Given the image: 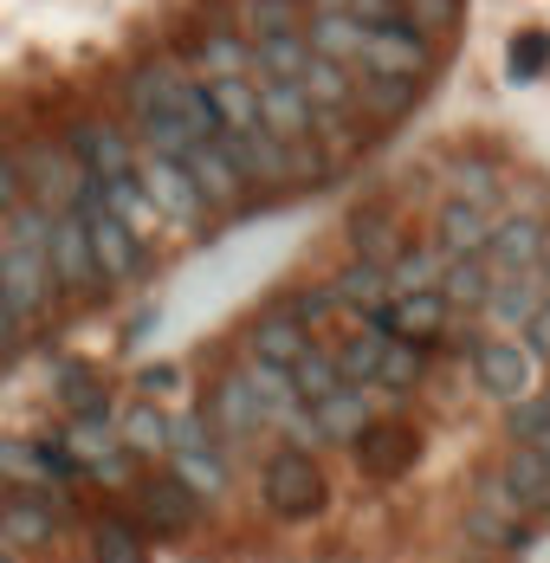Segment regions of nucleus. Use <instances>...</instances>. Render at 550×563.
Here are the masks:
<instances>
[{
  "label": "nucleus",
  "instance_id": "c85d7f7f",
  "mask_svg": "<svg viewBox=\"0 0 550 563\" xmlns=\"http://www.w3.org/2000/svg\"><path fill=\"white\" fill-rule=\"evenodd\" d=\"M195 78H246L253 71V40H240V33H208L195 58H182Z\"/></svg>",
  "mask_w": 550,
  "mask_h": 563
},
{
  "label": "nucleus",
  "instance_id": "bb28decb",
  "mask_svg": "<svg viewBox=\"0 0 550 563\" xmlns=\"http://www.w3.org/2000/svg\"><path fill=\"white\" fill-rule=\"evenodd\" d=\"M91 188H98V201H105V208H110V214H117L123 227H130L136 240H150V233L163 227V214L150 208V195H143L136 169H130V175H110V181H91Z\"/></svg>",
  "mask_w": 550,
  "mask_h": 563
},
{
  "label": "nucleus",
  "instance_id": "412c9836",
  "mask_svg": "<svg viewBox=\"0 0 550 563\" xmlns=\"http://www.w3.org/2000/svg\"><path fill=\"white\" fill-rule=\"evenodd\" d=\"M498 486L512 493V506L525 518H550V466L531 448H512L498 460Z\"/></svg>",
  "mask_w": 550,
  "mask_h": 563
},
{
  "label": "nucleus",
  "instance_id": "603ef678",
  "mask_svg": "<svg viewBox=\"0 0 550 563\" xmlns=\"http://www.w3.org/2000/svg\"><path fill=\"white\" fill-rule=\"evenodd\" d=\"M538 279H544V291H550V246H544V260H538Z\"/></svg>",
  "mask_w": 550,
  "mask_h": 563
},
{
  "label": "nucleus",
  "instance_id": "4c0bfd02",
  "mask_svg": "<svg viewBox=\"0 0 550 563\" xmlns=\"http://www.w3.org/2000/svg\"><path fill=\"white\" fill-rule=\"evenodd\" d=\"M278 33H305L292 0H240V40H278Z\"/></svg>",
  "mask_w": 550,
  "mask_h": 563
},
{
  "label": "nucleus",
  "instance_id": "864d4df0",
  "mask_svg": "<svg viewBox=\"0 0 550 563\" xmlns=\"http://www.w3.org/2000/svg\"><path fill=\"white\" fill-rule=\"evenodd\" d=\"M0 563H20V558H13V551H7V544H0Z\"/></svg>",
  "mask_w": 550,
  "mask_h": 563
},
{
  "label": "nucleus",
  "instance_id": "c756f323",
  "mask_svg": "<svg viewBox=\"0 0 550 563\" xmlns=\"http://www.w3.org/2000/svg\"><path fill=\"white\" fill-rule=\"evenodd\" d=\"M330 298H337V311L370 318V311L388 298V273H383V266H370V260H350V266L330 279Z\"/></svg>",
  "mask_w": 550,
  "mask_h": 563
},
{
  "label": "nucleus",
  "instance_id": "a18cd8bd",
  "mask_svg": "<svg viewBox=\"0 0 550 563\" xmlns=\"http://www.w3.org/2000/svg\"><path fill=\"white\" fill-rule=\"evenodd\" d=\"M343 13H350V20H363V26H402V33H408L402 0H343Z\"/></svg>",
  "mask_w": 550,
  "mask_h": 563
},
{
  "label": "nucleus",
  "instance_id": "f257e3e1",
  "mask_svg": "<svg viewBox=\"0 0 550 563\" xmlns=\"http://www.w3.org/2000/svg\"><path fill=\"white\" fill-rule=\"evenodd\" d=\"M330 499L324 486V466H318V453L311 448H278L266 453V466H260V506L285 518V525H305V518H318Z\"/></svg>",
  "mask_w": 550,
  "mask_h": 563
},
{
  "label": "nucleus",
  "instance_id": "a211bd4d",
  "mask_svg": "<svg viewBox=\"0 0 550 563\" xmlns=\"http://www.w3.org/2000/svg\"><path fill=\"white\" fill-rule=\"evenodd\" d=\"M493 227H498V208L447 195V201H440V221H435V253L440 260H473V253H486Z\"/></svg>",
  "mask_w": 550,
  "mask_h": 563
},
{
  "label": "nucleus",
  "instance_id": "e433bc0d",
  "mask_svg": "<svg viewBox=\"0 0 550 563\" xmlns=\"http://www.w3.org/2000/svg\"><path fill=\"white\" fill-rule=\"evenodd\" d=\"M383 273H388V291H435L440 273H447V260H440L435 246H402Z\"/></svg>",
  "mask_w": 550,
  "mask_h": 563
},
{
  "label": "nucleus",
  "instance_id": "39448f33",
  "mask_svg": "<svg viewBox=\"0 0 550 563\" xmlns=\"http://www.w3.org/2000/svg\"><path fill=\"white\" fill-rule=\"evenodd\" d=\"M58 448L72 453L78 479H98V486H110V493L136 479V460L117 448V434H110V415H72V421L58 428Z\"/></svg>",
  "mask_w": 550,
  "mask_h": 563
},
{
  "label": "nucleus",
  "instance_id": "8fccbe9b",
  "mask_svg": "<svg viewBox=\"0 0 550 563\" xmlns=\"http://www.w3.org/2000/svg\"><path fill=\"white\" fill-rule=\"evenodd\" d=\"M20 338V324H13V305H7V291H0V343Z\"/></svg>",
  "mask_w": 550,
  "mask_h": 563
},
{
  "label": "nucleus",
  "instance_id": "2eb2a0df",
  "mask_svg": "<svg viewBox=\"0 0 550 563\" xmlns=\"http://www.w3.org/2000/svg\"><path fill=\"white\" fill-rule=\"evenodd\" d=\"M473 376L493 401H518V395L538 389V356L512 338H480L473 343Z\"/></svg>",
  "mask_w": 550,
  "mask_h": 563
},
{
  "label": "nucleus",
  "instance_id": "cd10ccee",
  "mask_svg": "<svg viewBox=\"0 0 550 563\" xmlns=\"http://www.w3.org/2000/svg\"><path fill=\"white\" fill-rule=\"evenodd\" d=\"M201 91H208V104H215V117H220V136L260 130V98H253L246 78H201Z\"/></svg>",
  "mask_w": 550,
  "mask_h": 563
},
{
  "label": "nucleus",
  "instance_id": "20e7f679",
  "mask_svg": "<svg viewBox=\"0 0 550 563\" xmlns=\"http://www.w3.org/2000/svg\"><path fill=\"white\" fill-rule=\"evenodd\" d=\"M201 499L175 479V473H136L130 479V518L143 538H188L201 525Z\"/></svg>",
  "mask_w": 550,
  "mask_h": 563
},
{
  "label": "nucleus",
  "instance_id": "9d476101",
  "mask_svg": "<svg viewBox=\"0 0 550 563\" xmlns=\"http://www.w3.org/2000/svg\"><path fill=\"white\" fill-rule=\"evenodd\" d=\"M20 175H26V201L46 208V214H65L78 201V188H85V169H78V156L65 143H33L20 156Z\"/></svg>",
  "mask_w": 550,
  "mask_h": 563
},
{
  "label": "nucleus",
  "instance_id": "c03bdc74",
  "mask_svg": "<svg viewBox=\"0 0 550 563\" xmlns=\"http://www.w3.org/2000/svg\"><path fill=\"white\" fill-rule=\"evenodd\" d=\"M285 311H292L305 331H318L330 311H337V298H330V285H305V291H292V298H285Z\"/></svg>",
  "mask_w": 550,
  "mask_h": 563
},
{
  "label": "nucleus",
  "instance_id": "dca6fc26",
  "mask_svg": "<svg viewBox=\"0 0 550 563\" xmlns=\"http://www.w3.org/2000/svg\"><path fill=\"white\" fill-rule=\"evenodd\" d=\"M246 85H253V98H260V130L278 136V143H311V130H318V111L305 104V91L298 85H285L273 71H246Z\"/></svg>",
  "mask_w": 550,
  "mask_h": 563
},
{
  "label": "nucleus",
  "instance_id": "37998d69",
  "mask_svg": "<svg viewBox=\"0 0 550 563\" xmlns=\"http://www.w3.org/2000/svg\"><path fill=\"white\" fill-rule=\"evenodd\" d=\"M544 65H550V33H544V26L512 33V58H505V71H512V78H538Z\"/></svg>",
  "mask_w": 550,
  "mask_h": 563
},
{
  "label": "nucleus",
  "instance_id": "3c124183",
  "mask_svg": "<svg viewBox=\"0 0 550 563\" xmlns=\"http://www.w3.org/2000/svg\"><path fill=\"white\" fill-rule=\"evenodd\" d=\"M531 453H538V460H544V466H550V428H544V434H538V441H531Z\"/></svg>",
  "mask_w": 550,
  "mask_h": 563
},
{
  "label": "nucleus",
  "instance_id": "f704fd0d",
  "mask_svg": "<svg viewBox=\"0 0 550 563\" xmlns=\"http://www.w3.org/2000/svg\"><path fill=\"white\" fill-rule=\"evenodd\" d=\"M91 563H150V544H143L136 518H98V531H91Z\"/></svg>",
  "mask_w": 550,
  "mask_h": 563
},
{
  "label": "nucleus",
  "instance_id": "0eeeda50",
  "mask_svg": "<svg viewBox=\"0 0 550 563\" xmlns=\"http://www.w3.org/2000/svg\"><path fill=\"white\" fill-rule=\"evenodd\" d=\"M65 538V499L58 493H0V544L13 558H40Z\"/></svg>",
  "mask_w": 550,
  "mask_h": 563
},
{
  "label": "nucleus",
  "instance_id": "7ed1b4c3",
  "mask_svg": "<svg viewBox=\"0 0 550 563\" xmlns=\"http://www.w3.org/2000/svg\"><path fill=\"white\" fill-rule=\"evenodd\" d=\"M168 473H175L201 506H215L220 493H227V448L208 434L201 415H168Z\"/></svg>",
  "mask_w": 550,
  "mask_h": 563
},
{
  "label": "nucleus",
  "instance_id": "49530a36",
  "mask_svg": "<svg viewBox=\"0 0 550 563\" xmlns=\"http://www.w3.org/2000/svg\"><path fill=\"white\" fill-rule=\"evenodd\" d=\"M26 201V175H20V156L0 143V214H13Z\"/></svg>",
  "mask_w": 550,
  "mask_h": 563
},
{
  "label": "nucleus",
  "instance_id": "ea45409f",
  "mask_svg": "<svg viewBox=\"0 0 550 563\" xmlns=\"http://www.w3.org/2000/svg\"><path fill=\"white\" fill-rule=\"evenodd\" d=\"M544 428H550V389H531V395H518V401H505V434H512V448H531Z\"/></svg>",
  "mask_w": 550,
  "mask_h": 563
},
{
  "label": "nucleus",
  "instance_id": "72a5a7b5",
  "mask_svg": "<svg viewBox=\"0 0 550 563\" xmlns=\"http://www.w3.org/2000/svg\"><path fill=\"white\" fill-rule=\"evenodd\" d=\"M350 246H356V260L388 266V260L402 253V227H395V214H383V208H363V214H350Z\"/></svg>",
  "mask_w": 550,
  "mask_h": 563
},
{
  "label": "nucleus",
  "instance_id": "5701e85b",
  "mask_svg": "<svg viewBox=\"0 0 550 563\" xmlns=\"http://www.w3.org/2000/svg\"><path fill=\"white\" fill-rule=\"evenodd\" d=\"M110 434H117V448L130 453V460H163L168 453V415L156 401H130V408L110 415Z\"/></svg>",
  "mask_w": 550,
  "mask_h": 563
},
{
  "label": "nucleus",
  "instance_id": "6e6d98bb",
  "mask_svg": "<svg viewBox=\"0 0 550 563\" xmlns=\"http://www.w3.org/2000/svg\"><path fill=\"white\" fill-rule=\"evenodd\" d=\"M0 493H7V479H0Z\"/></svg>",
  "mask_w": 550,
  "mask_h": 563
},
{
  "label": "nucleus",
  "instance_id": "4468645a",
  "mask_svg": "<svg viewBox=\"0 0 550 563\" xmlns=\"http://www.w3.org/2000/svg\"><path fill=\"white\" fill-rule=\"evenodd\" d=\"M370 324L376 331H388V338H402V343H440L447 338V324H453V311L440 305V291H388L383 305L370 311Z\"/></svg>",
  "mask_w": 550,
  "mask_h": 563
},
{
  "label": "nucleus",
  "instance_id": "6ab92c4d",
  "mask_svg": "<svg viewBox=\"0 0 550 563\" xmlns=\"http://www.w3.org/2000/svg\"><path fill=\"white\" fill-rule=\"evenodd\" d=\"M182 169H188V181H195V195H201V208H233L240 195H246V181H240V169H233V156H227V143H195L188 156H182Z\"/></svg>",
  "mask_w": 550,
  "mask_h": 563
},
{
  "label": "nucleus",
  "instance_id": "423d86ee",
  "mask_svg": "<svg viewBox=\"0 0 550 563\" xmlns=\"http://www.w3.org/2000/svg\"><path fill=\"white\" fill-rule=\"evenodd\" d=\"M195 415L208 421V434H215L220 448H246V441H260V434H266V408H260V395L246 389L240 363H233V369H220L215 383H208V401H201Z\"/></svg>",
  "mask_w": 550,
  "mask_h": 563
},
{
  "label": "nucleus",
  "instance_id": "79ce46f5",
  "mask_svg": "<svg viewBox=\"0 0 550 563\" xmlns=\"http://www.w3.org/2000/svg\"><path fill=\"white\" fill-rule=\"evenodd\" d=\"M447 188L460 195V201H486L498 208V175L480 163V156H460V163H447Z\"/></svg>",
  "mask_w": 550,
  "mask_h": 563
},
{
  "label": "nucleus",
  "instance_id": "de8ad7c7",
  "mask_svg": "<svg viewBox=\"0 0 550 563\" xmlns=\"http://www.w3.org/2000/svg\"><path fill=\"white\" fill-rule=\"evenodd\" d=\"M525 350L531 356H550V298L531 311V324H525Z\"/></svg>",
  "mask_w": 550,
  "mask_h": 563
},
{
  "label": "nucleus",
  "instance_id": "2f4dec72",
  "mask_svg": "<svg viewBox=\"0 0 550 563\" xmlns=\"http://www.w3.org/2000/svg\"><path fill=\"white\" fill-rule=\"evenodd\" d=\"M415 98H421V78H363V71H356V104L376 117V123L408 117L415 111Z\"/></svg>",
  "mask_w": 550,
  "mask_h": 563
},
{
  "label": "nucleus",
  "instance_id": "aec40b11",
  "mask_svg": "<svg viewBox=\"0 0 550 563\" xmlns=\"http://www.w3.org/2000/svg\"><path fill=\"white\" fill-rule=\"evenodd\" d=\"M311 421H318V441H356L363 434V421H376V401L370 389H356V383H337L324 401H311Z\"/></svg>",
  "mask_w": 550,
  "mask_h": 563
},
{
  "label": "nucleus",
  "instance_id": "1a4fd4ad",
  "mask_svg": "<svg viewBox=\"0 0 550 563\" xmlns=\"http://www.w3.org/2000/svg\"><path fill=\"white\" fill-rule=\"evenodd\" d=\"M46 266H53V285L58 298H98V291H110L105 279H98V266H91V240H85V221L65 208V214H53L46 221Z\"/></svg>",
  "mask_w": 550,
  "mask_h": 563
},
{
  "label": "nucleus",
  "instance_id": "f3484780",
  "mask_svg": "<svg viewBox=\"0 0 550 563\" xmlns=\"http://www.w3.org/2000/svg\"><path fill=\"white\" fill-rule=\"evenodd\" d=\"M550 246V221L544 214H505V221L493 227V240H486V273L493 279H505V273H538V260H544Z\"/></svg>",
  "mask_w": 550,
  "mask_h": 563
},
{
  "label": "nucleus",
  "instance_id": "5fc2aeb1",
  "mask_svg": "<svg viewBox=\"0 0 550 563\" xmlns=\"http://www.w3.org/2000/svg\"><path fill=\"white\" fill-rule=\"evenodd\" d=\"M0 246H7V214H0Z\"/></svg>",
  "mask_w": 550,
  "mask_h": 563
},
{
  "label": "nucleus",
  "instance_id": "a878e982",
  "mask_svg": "<svg viewBox=\"0 0 550 563\" xmlns=\"http://www.w3.org/2000/svg\"><path fill=\"white\" fill-rule=\"evenodd\" d=\"M544 298H550V291H544L538 273H505V279H493V291H486V305H480V311L498 318L505 331H525V324H531V311H538Z\"/></svg>",
  "mask_w": 550,
  "mask_h": 563
},
{
  "label": "nucleus",
  "instance_id": "393cba45",
  "mask_svg": "<svg viewBox=\"0 0 550 563\" xmlns=\"http://www.w3.org/2000/svg\"><path fill=\"white\" fill-rule=\"evenodd\" d=\"M305 343H311V331H305L285 305H273V311L253 318V331H246V356H260V363H278V369H285Z\"/></svg>",
  "mask_w": 550,
  "mask_h": 563
},
{
  "label": "nucleus",
  "instance_id": "f03ea898",
  "mask_svg": "<svg viewBox=\"0 0 550 563\" xmlns=\"http://www.w3.org/2000/svg\"><path fill=\"white\" fill-rule=\"evenodd\" d=\"M72 214L85 221V240H91V266H98V279H105V285H130V279H143V266H150V240H136L130 227L117 221L105 201H98V188H91V181L78 188Z\"/></svg>",
  "mask_w": 550,
  "mask_h": 563
},
{
  "label": "nucleus",
  "instance_id": "b1692460",
  "mask_svg": "<svg viewBox=\"0 0 550 563\" xmlns=\"http://www.w3.org/2000/svg\"><path fill=\"white\" fill-rule=\"evenodd\" d=\"M298 91H305V104H311V111H330V117H350V111H356V71H343V65H337V58H324V53L305 58Z\"/></svg>",
  "mask_w": 550,
  "mask_h": 563
},
{
  "label": "nucleus",
  "instance_id": "a19ab883",
  "mask_svg": "<svg viewBox=\"0 0 550 563\" xmlns=\"http://www.w3.org/2000/svg\"><path fill=\"white\" fill-rule=\"evenodd\" d=\"M58 401H65V415H110L105 383H98L91 369H78V363L58 369Z\"/></svg>",
  "mask_w": 550,
  "mask_h": 563
},
{
  "label": "nucleus",
  "instance_id": "7c9ffc66",
  "mask_svg": "<svg viewBox=\"0 0 550 563\" xmlns=\"http://www.w3.org/2000/svg\"><path fill=\"white\" fill-rule=\"evenodd\" d=\"M440 305L447 311H480L486 305V291H493V273H486V260L473 253V260H447V273H440Z\"/></svg>",
  "mask_w": 550,
  "mask_h": 563
},
{
  "label": "nucleus",
  "instance_id": "f8f14e48",
  "mask_svg": "<svg viewBox=\"0 0 550 563\" xmlns=\"http://www.w3.org/2000/svg\"><path fill=\"white\" fill-rule=\"evenodd\" d=\"M136 181H143V195H150V208L163 214L168 227H201V195H195V181L188 169L175 163V156H156V150H136Z\"/></svg>",
  "mask_w": 550,
  "mask_h": 563
},
{
  "label": "nucleus",
  "instance_id": "9b49d317",
  "mask_svg": "<svg viewBox=\"0 0 550 563\" xmlns=\"http://www.w3.org/2000/svg\"><path fill=\"white\" fill-rule=\"evenodd\" d=\"M65 150L78 156L85 181H110V175H130L136 169V136L110 117H78V130L65 136Z\"/></svg>",
  "mask_w": 550,
  "mask_h": 563
},
{
  "label": "nucleus",
  "instance_id": "c9c22d12",
  "mask_svg": "<svg viewBox=\"0 0 550 563\" xmlns=\"http://www.w3.org/2000/svg\"><path fill=\"white\" fill-rule=\"evenodd\" d=\"M460 13H466V0H402L408 33H415V40H428V46H440V40H453V33H460Z\"/></svg>",
  "mask_w": 550,
  "mask_h": 563
},
{
  "label": "nucleus",
  "instance_id": "6e6552de",
  "mask_svg": "<svg viewBox=\"0 0 550 563\" xmlns=\"http://www.w3.org/2000/svg\"><path fill=\"white\" fill-rule=\"evenodd\" d=\"M466 538L486 544V551H531L538 544V518H525L512 506V493L498 486V473H486L473 506H466Z\"/></svg>",
  "mask_w": 550,
  "mask_h": 563
},
{
  "label": "nucleus",
  "instance_id": "473e14b6",
  "mask_svg": "<svg viewBox=\"0 0 550 563\" xmlns=\"http://www.w3.org/2000/svg\"><path fill=\"white\" fill-rule=\"evenodd\" d=\"M285 376H292V389H298V401H305V408H311V401H324V395L343 383V376H337V356H330L318 338H311L298 356H292V363H285Z\"/></svg>",
  "mask_w": 550,
  "mask_h": 563
},
{
  "label": "nucleus",
  "instance_id": "58836bf2",
  "mask_svg": "<svg viewBox=\"0 0 550 563\" xmlns=\"http://www.w3.org/2000/svg\"><path fill=\"white\" fill-rule=\"evenodd\" d=\"M421 369H428V350H421V343L388 338V343H383V363H376V383H370V389H415V383H421Z\"/></svg>",
  "mask_w": 550,
  "mask_h": 563
},
{
  "label": "nucleus",
  "instance_id": "ddd939ff",
  "mask_svg": "<svg viewBox=\"0 0 550 563\" xmlns=\"http://www.w3.org/2000/svg\"><path fill=\"white\" fill-rule=\"evenodd\" d=\"M350 453H356L363 479H402L415 466V453H421V434L408 421H395V415H376V421H363V434L350 441Z\"/></svg>",
  "mask_w": 550,
  "mask_h": 563
},
{
  "label": "nucleus",
  "instance_id": "4be33fe9",
  "mask_svg": "<svg viewBox=\"0 0 550 563\" xmlns=\"http://www.w3.org/2000/svg\"><path fill=\"white\" fill-rule=\"evenodd\" d=\"M188 85V65L182 58H143L130 78H123V104L130 117H150V111H168V98Z\"/></svg>",
  "mask_w": 550,
  "mask_h": 563
},
{
  "label": "nucleus",
  "instance_id": "09e8293b",
  "mask_svg": "<svg viewBox=\"0 0 550 563\" xmlns=\"http://www.w3.org/2000/svg\"><path fill=\"white\" fill-rule=\"evenodd\" d=\"M143 389L156 395V389H175V369L168 363H156V369H143Z\"/></svg>",
  "mask_w": 550,
  "mask_h": 563
}]
</instances>
